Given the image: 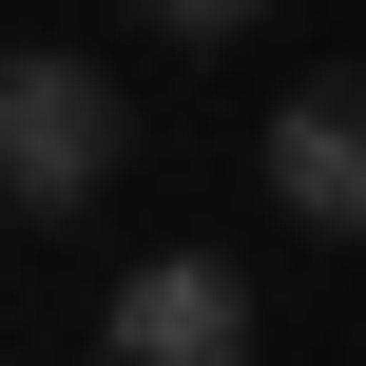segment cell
<instances>
[{
    "label": "cell",
    "instance_id": "6da1fadb",
    "mask_svg": "<svg viewBox=\"0 0 366 366\" xmlns=\"http://www.w3.org/2000/svg\"><path fill=\"white\" fill-rule=\"evenodd\" d=\"M116 77L97 58H58V39H0V212L19 232H58V212H97L116 193Z\"/></svg>",
    "mask_w": 366,
    "mask_h": 366
},
{
    "label": "cell",
    "instance_id": "7a4b0ae2",
    "mask_svg": "<svg viewBox=\"0 0 366 366\" xmlns=\"http://www.w3.org/2000/svg\"><path fill=\"white\" fill-rule=\"evenodd\" d=\"M97 366H251V270H232V251H154V270H116Z\"/></svg>",
    "mask_w": 366,
    "mask_h": 366
},
{
    "label": "cell",
    "instance_id": "3957f363",
    "mask_svg": "<svg viewBox=\"0 0 366 366\" xmlns=\"http://www.w3.org/2000/svg\"><path fill=\"white\" fill-rule=\"evenodd\" d=\"M270 212L290 232H366V58H328V77H290L270 97Z\"/></svg>",
    "mask_w": 366,
    "mask_h": 366
},
{
    "label": "cell",
    "instance_id": "277c9868",
    "mask_svg": "<svg viewBox=\"0 0 366 366\" xmlns=\"http://www.w3.org/2000/svg\"><path fill=\"white\" fill-rule=\"evenodd\" d=\"M135 19H154V39H193V58H212V39H251V19H270V0H135Z\"/></svg>",
    "mask_w": 366,
    "mask_h": 366
}]
</instances>
